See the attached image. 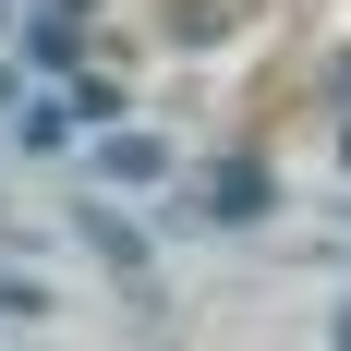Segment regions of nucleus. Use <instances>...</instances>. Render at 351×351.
<instances>
[{
	"label": "nucleus",
	"instance_id": "nucleus-1",
	"mask_svg": "<svg viewBox=\"0 0 351 351\" xmlns=\"http://www.w3.org/2000/svg\"><path fill=\"white\" fill-rule=\"evenodd\" d=\"M0 315H12V327H36V315H49V279H25V267H0Z\"/></svg>",
	"mask_w": 351,
	"mask_h": 351
}]
</instances>
